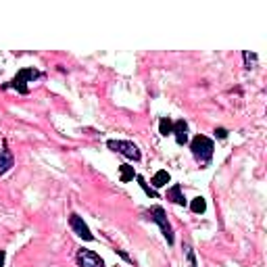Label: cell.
Segmentation results:
<instances>
[{"label": "cell", "instance_id": "1", "mask_svg": "<svg viewBox=\"0 0 267 267\" xmlns=\"http://www.w3.org/2000/svg\"><path fill=\"white\" fill-rule=\"evenodd\" d=\"M190 150H192V155H194V159L199 161V163H209L211 161V157H213V142L209 140L207 136H196L194 140H192V144H190Z\"/></svg>", "mask_w": 267, "mask_h": 267}, {"label": "cell", "instance_id": "4", "mask_svg": "<svg viewBox=\"0 0 267 267\" xmlns=\"http://www.w3.org/2000/svg\"><path fill=\"white\" fill-rule=\"evenodd\" d=\"M107 146L115 153L123 155L125 159H132V161H140V148H138L134 142H127V140H109Z\"/></svg>", "mask_w": 267, "mask_h": 267}, {"label": "cell", "instance_id": "15", "mask_svg": "<svg viewBox=\"0 0 267 267\" xmlns=\"http://www.w3.org/2000/svg\"><path fill=\"white\" fill-rule=\"evenodd\" d=\"M215 134H217V136H219V138H222V140H224V138H228V132H226V130H224V127H219V130H217V132H215Z\"/></svg>", "mask_w": 267, "mask_h": 267}, {"label": "cell", "instance_id": "10", "mask_svg": "<svg viewBox=\"0 0 267 267\" xmlns=\"http://www.w3.org/2000/svg\"><path fill=\"white\" fill-rule=\"evenodd\" d=\"M169 173L165 171V169H161V171H157L155 176H153V186L155 188H163V186H167L169 184Z\"/></svg>", "mask_w": 267, "mask_h": 267}, {"label": "cell", "instance_id": "7", "mask_svg": "<svg viewBox=\"0 0 267 267\" xmlns=\"http://www.w3.org/2000/svg\"><path fill=\"white\" fill-rule=\"evenodd\" d=\"M171 134H176V142L178 144H186V142H188V123H186L184 119L176 121V123H173Z\"/></svg>", "mask_w": 267, "mask_h": 267}, {"label": "cell", "instance_id": "17", "mask_svg": "<svg viewBox=\"0 0 267 267\" xmlns=\"http://www.w3.org/2000/svg\"><path fill=\"white\" fill-rule=\"evenodd\" d=\"M4 259H6V253L0 251V267H4Z\"/></svg>", "mask_w": 267, "mask_h": 267}, {"label": "cell", "instance_id": "3", "mask_svg": "<svg viewBox=\"0 0 267 267\" xmlns=\"http://www.w3.org/2000/svg\"><path fill=\"white\" fill-rule=\"evenodd\" d=\"M36 77H40V71H36L33 67H27V69H21V71L15 75V79L10 82V86H13L19 94H27L29 88H27V82H33Z\"/></svg>", "mask_w": 267, "mask_h": 267}, {"label": "cell", "instance_id": "5", "mask_svg": "<svg viewBox=\"0 0 267 267\" xmlns=\"http://www.w3.org/2000/svg\"><path fill=\"white\" fill-rule=\"evenodd\" d=\"M69 226H71V230L75 232V234L79 236V238H84L86 242H90V240H94V236H92V232H90V228L86 226V222L82 217H79L77 213H71L69 215Z\"/></svg>", "mask_w": 267, "mask_h": 267}, {"label": "cell", "instance_id": "8", "mask_svg": "<svg viewBox=\"0 0 267 267\" xmlns=\"http://www.w3.org/2000/svg\"><path fill=\"white\" fill-rule=\"evenodd\" d=\"M10 167H13V155L6 148H0V176L6 173Z\"/></svg>", "mask_w": 267, "mask_h": 267}, {"label": "cell", "instance_id": "2", "mask_svg": "<svg viewBox=\"0 0 267 267\" xmlns=\"http://www.w3.org/2000/svg\"><path fill=\"white\" fill-rule=\"evenodd\" d=\"M148 217H150V222H155L161 232H163V236L167 240V245H173V230H171V224L167 222V215H165V209L163 207H150V211H148Z\"/></svg>", "mask_w": 267, "mask_h": 267}, {"label": "cell", "instance_id": "14", "mask_svg": "<svg viewBox=\"0 0 267 267\" xmlns=\"http://www.w3.org/2000/svg\"><path fill=\"white\" fill-rule=\"evenodd\" d=\"M136 180H138V182H140V186H142V190H144V192H146L148 196H153V199H157V192H155L153 188H148V184L144 182V178H142V176H136Z\"/></svg>", "mask_w": 267, "mask_h": 267}, {"label": "cell", "instance_id": "13", "mask_svg": "<svg viewBox=\"0 0 267 267\" xmlns=\"http://www.w3.org/2000/svg\"><path fill=\"white\" fill-rule=\"evenodd\" d=\"M171 130H173V121H171L169 117H163V119L159 121V132H161V136L171 134Z\"/></svg>", "mask_w": 267, "mask_h": 267}, {"label": "cell", "instance_id": "6", "mask_svg": "<svg viewBox=\"0 0 267 267\" xmlns=\"http://www.w3.org/2000/svg\"><path fill=\"white\" fill-rule=\"evenodd\" d=\"M77 265L79 267H104V261L98 257L94 251L82 249V251L77 253Z\"/></svg>", "mask_w": 267, "mask_h": 267}, {"label": "cell", "instance_id": "9", "mask_svg": "<svg viewBox=\"0 0 267 267\" xmlns=\"http://www.w3.org/2000/svg\"><path fill=\"white\" fill-rule=\"evenodd\" d=\"M167 199L173 201L176 205H186V199H184V194H182V186L180 184H176L173 188L167 190Z\"/></svg>", "mask_w": 267, "mask_h": 267}, {"label": "cell", "instance_id": "12", "mask_svg": "<svg viewBox=\"0 0 267 267\" xmlns=\"http://www.w3.org/2000/svg\"><path fill=\"white\" fill-rule=\"evenodd\" d=\"M190 209H192L194 213H205L207 211V203H205L203 196H196V199L190 203Z\"/></svg>", "mask_w": 267, "mask_h": 267}, {"label": "cell", "instance_id": "11", "mask_svg": "<svg viewBox=\"0 0 267 267\" xmlns=\"http://www.w3.org/2000/svg\"><path fill=\"white\" fill-rule=\"evenodd\" d=\"M134 178H136V171H134L132 165H121V167H119V180H121L123 184L132 182Z\"/></svg>", "mask_w": 267, "mask_h": 267}, {"label": "cell", "instance_id": "16", "mask_svg": "<svg viewBox=\"0 0 267 267\" xmlns=\"http://www.w3.org/2000/svg\"><path fill=\"white\" fill-rule=\"evenodd\" d=\"M188 259H190V267H196V259H194V253L188 251Z\"/></svg>", "mask_w": 267, "mask_h": 267}]
</instances>
